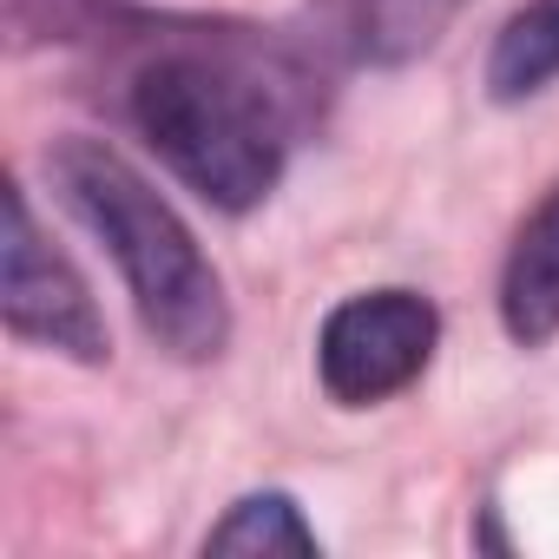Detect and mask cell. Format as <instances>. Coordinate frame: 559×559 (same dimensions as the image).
Returning <instances> with one entry per match:
<instances>
[{"label": "cell", "mask_w": 559, "mask_h": 559, "mask_svg": "<svg viewBox=\"0 0 559 559\" xmlns=\"http://www.w3.org/2000/svg\"><path fill=\"white\" fill-rule=\"evenodd\" d=\"M500 323L520 349H546L559 336V185L513 230L500 263Z\"/></svg>", "instance_id": "obj_5"}, {"label": "cell", "mask_w": 559, "mask_h": 559, "mask_svg": "<svg viewBox=\"0 0 559 559\" xmlns=\"http://www.w3.org/2000/svg\"><path fill=\"white\" fill-rule=\"evenodd\" d=\"M441 349V310L421 290H356L317 330V382L336 408H376L421 382Z\"/></svg>", "instance_id": "obj_3"}, {"label": "cell", "mask_w": 559, "mask_h": 559, "mask_svg": "<svg viewBox=\"0 0 559 559\" xmlns=\"http://www.w3.org/2000/svg\"><path fill=\"white\" fill-rule=\"evenodd\" d=\"M0 317L14 343H40L53 356H73L99 369L112 356V330L86 290V276L67 263V250L47 243L27 191H8V257H0Z\"/></svg>", "instance_id": "obj_4"}, {"label": "cell", "mask_w": 559, "mask_h": 559, "mask_svg": "<svg viewBox=\"0 0 559 559\" xmlns=\"http://www.w3.org/2000/svg\"><path fill=\"white\" fill-rule=\"evenodd\" d=\"M204 552H323L317 526L304 520V507L290 493H243L211 533H204Z\"/></svg>", "instance_id": "obj_8"}, {"label": "cell", "mask_w": 559, "mask_h": 559, "mask_svg": "<svg viewBox=\"0 0 559 559\" xmlns=\"http://www.w3.org/2000/svg\"><path fill=\"white\" fill-rule=\"evenodd\" d=\"M139 139L211 211L243 217L284 185L297 145V93L237 40H178L139 60L126 86Z\"/></svg>", "instance_id": "obj_1"}, {"label": "cell", "mask_w": 559, "mask_h": 559, "mask_svg": "<svg viewBox=\"0 0 559 559\" xmlns=\"http://www.w3.org/2000/svg\"><path fill=\"white\" fill-rule=\"evenodd\" d=\"M60 204L106 243L145 336L178 362H217L230 349V297L191 224L152 191V178L106 139H60L47 152Z\"/></svg>", "instance_id": "obj_2"}, {"label": "cell", "mask_w": 559, "mask_h": 559, "mask_svg": "<svg viewBox=\"0 0 559 559\" xmlns=\"http://www.w3.org/2000/svg\"><path fill=\"white\" fill-rule=\"evenodd\" d=\"M467 0H356V53L369 67H408L435 53V40L454 27Z\"/></svg>", "instance_id": "obj_7"}, {"label": "cell", "mask_w": 559, "mask_h": 559, "mask_svg": "<svg viewBox=\"0 0 559 559\" xmlns=\"http://www.w3.org/2000/svg\"><path fill=\"white\" fill-rule=\"evenodd\" d=\"M552 80H559V0H526L487 47V99L526 106Z\"/></svg>", "instance_id": "obj_6"}]
</instances>
